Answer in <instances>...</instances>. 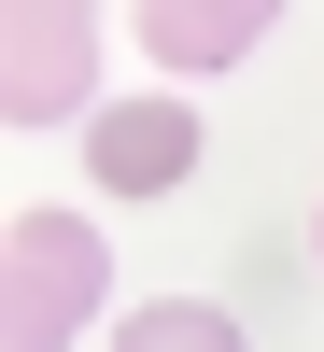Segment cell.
I'll return each mask as SVG.
<instances>
[{
  "label": "cell",
  "mask_w": 324,
  "mask_h": 352,
  "mask_svg": "<svg viewBox=\"0 0 324 352\" xmlns=\"http://www.w3.org/2000/svg\"><path fill=\"white\" fill-rule=\"evenodd\" d=\"M169 155H184V127H169V113H155V127H113V141H99V169H113V184H141V169H169Z\"/></svg>",
  "instance_id": "1"
}]
</instances>
